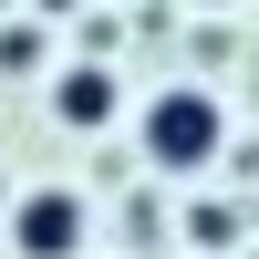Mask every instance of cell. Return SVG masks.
Instances as JSON below:
<instances>
[{
	"label": "cell",
	"mask_w": 259,
	"mask_h": 259,
	"mask_svg": "<svg viewBox=\"0 0 259 259\" xmlns=\"http://www.w3.org/2000/svg\"><path fill=\"white\" fill-rule=\"evenodd\" d=\"M145 166H166V177H197L207 156L228 145V114H218V94H197V83H177V94H156L145 104Z\"/></svg>",
	"instance_id": "1"
},
{
	"label": "cell",
	"mask_w": 259,
	"mask_h": 259,
	"mask_svg": "<svg viewBox=\"0 0 259 259\" xmlns=\"http://www.w3.org/2000/svg\"><path fill=\"white\" fill-rule=\"evenodd\" d=\"M83 228H94V218H83L73 187H31V197L11 207V249L21 259H83Z\"/></svg>",
	"instance_id": "2"
},
{
	"label": "cell",
	"mask_w": 259,
	"mask_h": 259,
	"mask_svg": "<svg viewBox=\"0 0 259 259\" xmlns=\"http://www.w3.org/2000/svg\"><path fill=\"white\" fill-rule=\"evenodd\" d=\"M52 114L73 124V135H94V124H114V73H104V62H73V73L52 83Z\"/></svg>",
	"instance_id": "3"
}]
</instances>
